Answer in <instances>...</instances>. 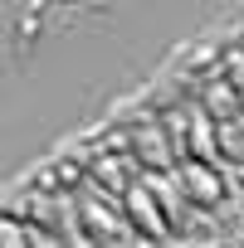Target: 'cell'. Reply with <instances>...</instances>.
<instances>
[{"label":"cell","mask_w":244,"mask_h":248,"mask_svg":"<svg viewBox=\"0 0 244 248\" xmlns=\"http://www.w3.org/2000/svg\"><path fill=\"white\" fill-rule=\"evenodd\" d=\"M122 146L132 151L137 170H176V151H171V141H166V127H161L157 112L142 117V122H132V127L122 132Z\"/></svg>","instance_id":"6da1fadb"},{"label":"cell","mask_w":244,"mask_h":248,"mask_svg":"<svg viewBox=\"0 0 244 248\" xmlns=\"http://www.w3.org/2000/svg\"><path fill=\"white\" fill-rule=\"evenodd\" d=\"M176 180H181L186 200L200 204V209H215V204L225 200V166H215V161L181 156V161H176Z\"/></svg>","instance_id":"3957f363"},{"label":"cell","mask_w":244,"mask_h":248,"mask_svg":"<svg viewBox=\"0 0 244 248\" xmlns=\"http://www.w3.org/2000/svg\"><path fill=\"white\" fill-rule=\"evenodd\" d=\"M117 204H122V214L132 219L137 238H171V224H166V214H161V204H157L152 185L142 180V170L117 190Z\"/></svg>","instance_id":"7a4b0ae2"},{"label":"cell","mask_w":244,"mask_h":248,"mask_svg":"<svg viewBox=\"0 0 244 248\" xmlns=\"http://www.w3.org/2000/svg\"><path fill=\"white\" fill-rule=\"evenodd\" d=\"M195 97H200V107H205L215 122H225V117H239V88H234L225 73H220V78H210V83H205Z\"/></svg>","instance_id":"277c9868"},{"label":"cell","mask_w":244,"mask_h":248,"mask_svg":"<svg viewBox=\"0 0 244 248\" xmlns=\"http://www.w3.org/2000/svg\"><path fill=\"white\" fill-rule=\"evenodd\" d=\"M220 73L244 93V44H234V49H225V59H220Z\"/></svg>","instance_id":"5b68a950"}]
</instances>
